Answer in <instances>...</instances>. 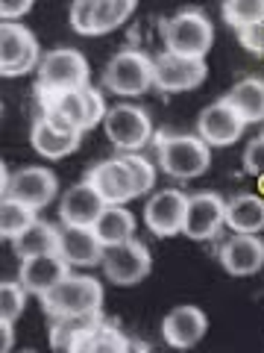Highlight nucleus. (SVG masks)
I'll list each match as a JSON object with an SVG mask.
<instances>
[{
  "mask_svg": "<svg viewBox=\"0 0 264 353\" xmlns=\"http://www.w3.org/2000/svg\"><path fill=\"white\" fill-rule=\"evenodd\" d=\"M38 39L15 21H3L0 24V74L3 77H24L38 68L41 62Z\"/></svg>",
  "mask_w": 264,
  "mask_h": 353,
  "instance_id": "nucleus-8",
  "label": "nucleus"
},
{
  "mask_svg": "<svg viewBox=\"0 0 264 353\" xmlns=\"http://www.w3.org/2000/svg\"><path fill=\"white\" fill-rule=\"evenodd\" d=\"M94 233L106 248L129 241L135 239V215L126 209V203H106L100 218L94 221Z\"/></svg>",
  "mask_w": 264,
  "mask_h": 353,
  "instance_id": "nucleus-24",
  "label": "nucleus"
},
{
  "mask_svg": "<svg viewBox=\"0 0 264 353\" xmlns=\"http://www.w3.org/2000/svg\"><path fill=\"white\" fill-rule=\"evenodd\" d=\"M71 274V262L62 256L59 250H50V253H38V256H30V259H21V283L30 294H47L53 285L59 280H65Z\"/></svg>",
  "mask_w": 264,
  "mask_h": 353,
  "instance_id": "nucleus-16",
  "label": "nucleus"
},
{
  "mask_svg": "<svg viewBox=\"0 0 264 353\" xmlns=\"http://www.w3.org/2000/svg\"><path fill=\"white\" fill-rule=\"evenodd\" d=\"M32 3L36 0H0V15L3 21H21L32 9Z\"/></svg>",
  "mask_w": 264,
  "mask_h": 353,
  "instance_id": "nucleus-36",
  "label": "nucleus"
},
{
  "mask_svg": "<svg viewBox=\"0 0 264 353\" xmlns=\"http://www.w3.org/2000/svg\"><path fill=\"white\" fill-rule=\"evenodd\" d=\"M97 6H100V0H74L71 3V27H74V32H80V36H94Z\"/></svg>",
  "mask_w": 264,
  "mask_h": 353,
  "instance_id": "nucleus-33",
  "label": "nucleus"
},
{
  "mask_svg": "<svg viewBox=\"0 0 264 353\" xmlns=\"http://www.w3.org/2000/svg\"><path fill=\"white\" fill-rule=\"evenodd\" d=\"M56 194H59V180L50 168H41V165L18 168V171L3 168V189H0V197H15V201L27 203L32 209H44L47 203L56 201Z\"/></svg>",
  "mask_w": 264,
  "mask_h": 353,
  "instance_id": "nucleus-7",
  "label": "nucleus"
},
{
  "mask_svg": "<svg viewBox=\"0 0 264 353\" xmlns=\"http://www.w3.org/2000/svg\"><path fill=\"white\" fill-rule=\"evenodd\" d=\"M217 259L232 277H250L264 265V241L258 233H232L217 250Z\"/></svg>",
  "mask_w": 264,
  "mask_h": 353,
  "instance_id": "nucleus-15",
  "label": "nucleus"
},
{
  "mask_svg": "<svg viewBox=\"0 0 264 353\" xmlns=\"http://www.w3.org/2000/svg\"><path fill=\"white\" fill-rule=\"evenodd\" d=\"M223 101L232 103L244 115L247 124L264 121V80L261 77H244L223 94Z\"/></svg>",
  "mask_w": 264,
  "mask_h": 353,
  "instance_id": "nucleus-26",
  "label": "nucleus"
},
{
  "mask_svg": "<svg viewBox=\"0 0 264 353\" xmlns=\"http://www.w3.org/2000/svg\"><path fill=\"white\" fill-rule=\"evenodd\" d=\"M244 130H247L244 115H241L229 101H223V97L214 101L212 106H206L200 112V118H197V132H200L203 141L212 148L235 145V141L244 136Z\"/></svg>",
  "mask_w": 264,
  "mask_h": 353,
  "instance_id": "nucleus-11",
  "label": "nucleus"
},
{
  "mask_svg": "<svg viewBox=\"0 0 264 353\" xmlns=\"http://www.w3.org/2000/svg\"><path fill=\"white\" fill-rule=\"evenodd\" d=\"M59 253L71 262V268H94V265H103L106 245H103L100 239H97L94 227L62 224Z\"/></svg>",
  "mask_w": 264,
  "mask_h": 353,
  "instance_id": "nucleus-17",
  "label": "nucleus"
},
{
  "mask_svg": "<svg viewBox=\"0 0 264 353\" xmlns=\"http://www.w3.org/2000/svg\"><path fill=\"white\" fill-rule=\"evenodd\" d=\"M38 301L50 318L97 312V309L103 306V285H100V280L88 277V274H68V277L59 280L47 294H41Z\"/></svg>",
  "mask_w": 264,
  "mask_h": 353,
  "instance_id": "nucleus-2",
  "label": "nucleus"
},
{
  "mask_svg": "<svg viewBox=\"0 0 264 353\" xmlns=\"http://www.w3.org/2000/svg\"><path fill=\"white\" fill-rule=\"evenodd\" d=\"M226 230L229 233H261L264 230V197L238 194L226 201Z\"/></svg>",
  "mask_w": 264,
  "mask_h": 353,
  "instance_id": "nucleus-23",
  "label": "nucleus"
},
{
  "mask_svg": "<svg viewBox=\"0 0 264 353\" xmlns=\"http://www.w3.org/2000/svg\"><path fill=\"white\" fill-rule=\"evenodd\" d=\"M44 115L50 121H56L59 127H68L76 132L91 130V118H88V101H85V85L71 88V92H56V94H44L41 97Z\"/></svg>",
  "mask_w": 264,
  "mask_h": 353,
  "instance_id": "nucleus-20",
  "label": "nucleus"
},
{
  "mask_svg": "<svg viewBox=\"0 0 264 353\" xmlns=\"http://www.w3.org/2000/svg\"><path fill=\"white\" fill-rule=\"evenodd\" d=\"M85 101H88V118H91V127L103 124V118H106V112H109L103 94L97 92L94 85H85Z\"/></svg>",
  "mask_w": 264,
  "mask_h": 353,
  "instance_id": "nucleus-35",
  "label": "nucleus"
},
{
  "mask_svg": "<svg viewBox=\"0 0 264 353\" xmlns=\"http://www.w3.org/2000/svg\"><path fill=\"white\" fill-rule=\"evenodd\" d=\"M223 21L235 30L264 24V0H223Z\"/></svg>",
  "mask_w": 264,
  "mask_h": 353,
  "instance_id": "nucleus-30",
  "label": "nucleus"
},
{
  "mask_svg": "<svg viewBox=\"0 0 264 353\" xmlns=\"http://www.w3.org/2000/svg\"><path fill=\"white\" fill-rule=\"evenodd\" d=\"M206 330H208V318L200 306H176L162 318V339L179 350L200 345Z\"/></svg>",
  "mask_w": 264,
  "mask_h": 353,
  "instance_id": "nucleus-18",
  "label": "nucleus"
},
{
  "mask_svg": "<svg viewBox=\"0 0 264 353\" xmlns=\"http://www.w3.org/2000/svg\"><path fill=\"white\" fill-rule=\"evenodd\" d=\"M38 218V209H32L27 203L15 201V197H3L0 201V236L6 241H12Z\"/></svg>",
  "mask_w": 264,
  "mask_h": 353,
  "instance_id": "nucleus-27",
  "label": "nucleus"
},
{
  "mask_svg": "<svg viewBox=\"0 0 264 353\" xmlns=\"http://www.w3.org/2000/svg\"><path fill=\"white\" fill-rule=\"evenodd\" d=\"M159 168L173 180H197L212 165V145H206L203 136H159Z\"/></svg>",
  "mask_w": 264,
  "mask_h": 353,
  "instance_id": "nucleus-1",
  "label": "nucleus"
},
{
  "mask_svg": "<svg viewBox=\"0 0 264 353\" xmlns=\"http://www.w3.org/2000/svg\"><path fill=\"white\" fill-rule=\"evenodd\" d=\"M124 157V162L129 165V171H132V180H135V192L138 197H144L150 194L153 189H156V168L159 165H153L147 157H141V150H132V153H120Z\"/></svg>",
  "mask_w": 264,
  "mask_h": 353,
  "instance_id": "nucleus-32",
  "label": "nucleus"
},
{
  "mask_svg": "<svg viewBox=\"0 0 264 353\" xmlns=\"http://www.w3.org/2000/svg\"><path fill=\"white\" fill-rule=\"evenodd\" d=\"M0 336H3V341H0V350L9 353V350H12V324L0 321Z\"/></svg>",
  "mask_w": 264,
  "mask_h": 353,
  "instance_id": "nucleus-38",
  "label": "nucleus"
},
{
  "mask_svg": "<svg viewBox=\"0 0 264 353\" xmlns=\"http://www.w3.org/2000/svg\"><path fill=\"white\" fill-rule=\"evenodd\" d=\"M106 92L120 97H138L156 85V59L141 50H120L106 62L103 71Z\"/></svg>",
  "mask_w": 264,
  "mask_h": 353,
  "instance_id": "nucleus-4",
  "label": "nucleus"
},
{
  "mask_svg": "<svg viewBox=\"0 0 264 353\" xmlns=\"http://www.w3.org/2000/svg\"><path fill=\"white\" fill-rule=\"evenodd\" d=\"M185 209H188V194L179 189H159L150 194L144 206V224L153 236H179L185 227Z\"/></svg>",
  "mask_w": 264,
  "mask_h": 353,
  "instance_id": "nucleus-13",
  "label": "nucleus"
},
{
  "mask_svg": "<svg viewBox=\"0 0 264 353\" xmlns=\"http://www.w3.org/2000/svg\"><path fill=\"white\" fill-rule=\"evenodd\" d=\"M150 268H153L150 248L138 239L120 241V245L106 248L103 253V271L109 283H115V285H135L147 277Z\"/></svg>",
  "mask_w": 264,
  "mask_h": 353,
  "instance_id": "nucleus-9",
  "label": "nucleus"
},
{
  "mask_svg": "<svg viewBox=\"0 0 264 353\" xmlns=\"http://www.w3.org/2000/svg\"><path fill=\"white\" fill-rule=\"evenodd\" d=\"M238 32H241V41L247 44V50H261L264 48V24H252V27H244Z\"/></svg>",
  "mask_w": 264,
  "mask_h": 353,
  "instance_id": "nucleus-37",
  "label": "nucleus"
},
{
  "mask_svg": "<svg viewBox=\"0 0 264 353\" xmlns=\"http://www.w3.org/2000/svg\"><path fill=\"white\" fill-rule=\"evenodd\" d=\"M226 227V201L214 192H197L188 194V209H185V227L182 236L194 241L214 239Z\"/></svg>",
  "mask_w": 264,
  "mask_h": 353,
  "instance_id": "nucleus-10",
  "label": "nucleus"
},
{
  "mask_svg": "<svg viewBox=\"0 0 264 353\" xmlns=\"http://www.w3.org/2000/svg\"><path fill=\"white\" fill-rule=\"evenodd\" d=\"M103 130H106V139L112 141L115 150H120V153L141 150L144 145H150V139H153V121L144 109L135 103H118L109 109L103 118Z\"/></svg>",
  "mask_w": 264,
  "mask_h": 353,
  "instance_id": "nucleus-6",
  "label": "nucleus"
},
{
  "mask_svg": "<svg viewBox=\"0 0 264 353\" xmlns=\"http://www.w3.org/2000/svg\"><path fill=\"white\" fill-rule=\"evenodd\" d=\"M88 85V62L74 48H53L41 57L36 68V92L38 97L71 92V88Z\"/></svg>",
  "mask_w": 264,
  "mask_h": 353,
  "instance_id": "nucleus-3",
  "label": "nucleus"
},
{
  "mask_svg": "<svg viewBox=\"0 0 264 353\" xmlns=\"http://www.w3.org/2000/svg\"><path fill=\"white\" fill-rule=\"evenodd\" d=\"M27 297L30 292L24 289V283H12V280H6L3 285H0V321H6V324H15L21 315H24V309H27Z\"/></svg>",
  "mask_w": 264,
  "mask_h": 353,
  "instance_id": "nucleus-31",
  "label": "nucleus"
},
{
  "mask_svg": "<svg viewBox=\"0 0 264 353\" xmlns=\"http://www.w3.org/2000/svg\"><path fill=\"white\" fill-rule=\"evenodd\" d=\"M244 171L250 176H258V180H264V132L247 145V150H244Z\"/></svg>",
  "mask_w": 264,
  "mask_h": 353,
  "instance_id": "nucleus-34",
  "label": "nucleus"
},
{
  "mask_svg": "<svg viewBox=\"0 0 264 353\" xmlns=\"http://www.w3.org/2000/svg\"><path fill=\"white\" fill-rule=\"evenodd\" d=\"M100 324V309L97 312H80V315H59L53 318L50 327V347L76 353V345Z\"/></svg>",
  "mask_w": 264,
  "mask_h": 353,
  "instance_id": "nucleus-22",
  "label": "nucleus"
},
{
  "mask_svg": "<svg viewBox=\"0 0 264 353\" xmlns=\"http://www.w3.org/2000/svg\"><path fill=\"white\" fill-rule=\"evenodd\" d=\"M85 180L103 194L106 203H129V201H135L138 197L135 180H132V171H129V165L124 162V157L97 162L94 168L88 171Z\"/></svg>",
  "mask_w": 264,
  "mask_h": 353,
  "instance_id": "nucleus-14",
  "label": "nucleus"
},
{
  "mask_svg": "<svg viewBox=\"0 0 264 353\" xmlns=\"http://www.w3.org/2000/svg\"><path fill=\"white\" fill-rule=\"evenodd\" d=\"M129 347H132L129 339L120 333L118 327L100 321L91 330V333L80 341V345H76V353H124Z\"/></svg>",
  "mask_w": 264,
  "mask_h": 353,
  "instance_id": "nucleus-28",
  "label": "nucleus"
},
{
  "mask_svg": "<svg viewBox=\"0 0 264 353\" xmlns=\"http://www.w3.org/2000/svg\"><path fill=\"white\" fill-rule=\"evenodd\" d=\"M59 227L47 224V221L36 218L32 224L24 230L21 236L12 239V250L18 259H30V256H38V253H50V250H59Z\"/></svg>",
  "mask_w": 264,
  "mask_h": 353,
  "instance_id": "nucleus-25",
  "label": "nucleus"
},
{
  "mask_svg": "<svg viewBox=\"0 0 264 353\" xmlns=\"http://www.w3.org/2000/svg\"><path fill=\"white\" fill-rule=\"evenodd\" d=\"M106 209L103 194L94 189L88 180L71 185L65 197L59 201V221L62 224H82V227H94V221L100 218Z\"/></svg>",
  "mask_w": 264,
  "mask_h": 353,
  "instance_id": "nucleus-21",
  "label": "nucleus"
},
{
  "mask_svg": "<svg viewBox=\"0 0 264 353\" xmlns=\"http://www.w3.org/2000/svg\"><path fill=\"white\" fill-rule=\"evenodd\" d=\"M208 74V65L200 57H182V53L164 50L156 59V88L159 92H191V88L203 85Z\"/></svg>",
  "mask_w": 264,
  "mask_h": 353,
  "instance_id": "nucleus-12",
  "label": "nucleus"
},
{
  "mask_svg": "<svg viewBox=\"0 0 264 353\" xmlns=\"http://www.w3.org/2000/svg\"><path fill=\"white\" fill-rule=\"evenodd\" d=\"M80 139H82V132L59 127L56 121H50L47 115L36 118L32 121V127H30V145L41 159H65V157H71V153L80 148Z\"/></svg>",
  "mask_w": 264,
  "mask_h": 353,
  "instance_id": "nucleus-19",
  "label": "nucleus"
},
{
  "mask_svg": "<svg viewBox=\"0 0 264 353\" xmlns=\"http://www.w3.org/2000/svg\"><path fill=\"white\" fill-rule=\"evenodd\" d=\"M135 9H138V0H100V6H97L94 36H106V32L120 30L132 18Z\"/></svg>",
  "mask_w": 264,
  "mask_h": 353,
  "instance_id": "nucleus-29",
  "label": "nucleus"
},
{
  "mask_svg": "<svg viewBox=\"0 0 264 353\" xmlns=\"http://www.w3.org/2000/svg\"><path fill=\"white\" fill-rule=\"evenodd\" d=\"M162 36H164V50L206 59L214 44V27L200 9H182V12L164 21Z\"/></svg>",
  "mask_w": 264,
  "mask_h": 353,
  "instance_id": "nucleus-5",
  "label": "nucleus"
}]
</instances>
